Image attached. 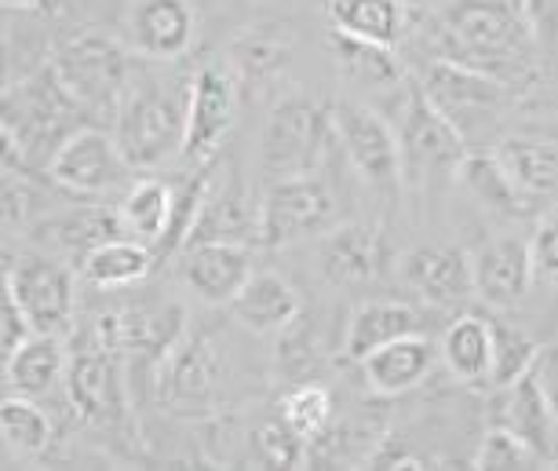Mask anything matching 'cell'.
Returning a JSON list of instances; mask_svg holds the SVG:
<instances>
[{"label": "cell", "instance_id": "cell-14", "mask_svg": "<svg viewBox=\"0 0 558 471\" xmlns=\"http://www.w3.org/2000/svg\"><path fill=\"white\" fill-rule=\"evenodd\" d=\"M318 264L322 275L332 286H368L391 264V245H387L380 227L368 224H343L329 227L318 238Z\"/></svg>", "mask_w": 558, "mask_h": 471}, {"label": "cell", "instance_id": "cell-8", "mask_svg": "<svg viewBox=\"0 0 558 471\" xmlns=\"http://www.w3.org/2000/svg\"><path fill=\"white\" fill-rule=\"evenodd\" d=\"M420 88H424V96L452 121V129L468 140V146L486 124L497 121L504 99L511 96L500 81L489 77V73H478V70L463 67V62H452V59L430 62L424 81H420Z\"/></svg>", "mask_w": 558, "mask_h": 471}, {"label": "cell", "instance_id": "cell-4", "mask_svg": "<svg viewBox=\"0 0 558 471\" xmlns=\"http://www.w3.org/2000/svg\"><path fill=\"white\" fill-rule=\"evenodd\" d=\"M336 135L332 110L307 96H289L270 110L259 135V169L270 180L318 172Z\"/></svg>", "mask_w": 558, "mask_h": 471}, {"label": "cell", "instance_id": "cell-11", "mask_svg": "<svg viewBox=\"0 0 558 471\" xmlns=\"http://www.w3.org/2000/svg\"><path fill=\"white\" fill-rule=\"evenodd\" d=\"M402 157L409 176H430V172H460L463 157H468V140L452 129V121L441 113L435 102L424 96V88L413 85L405 92L402 110Z\"/></svg>", "mask_w": 558, "mask_h": 471}, {"label": "cell", "instance_id": "cell-37", "mask_svg": "<svg viewBox=\"0 0 558 471\" xmlns=\"http://www.w3.org/2000/svg\"><path fill=\"white\" fill-rule=\"evenodd\" d=\"M475 471H547V457L508 427L493 424L478 446Z\"/></svg>", "mask_w": 558, "mask_h": 471}, {"label": "cell", "instance_id": "cell-36", "mask_svg": "<svg viewBox=\"0 0 558 471\" xmlns=\"http://www.w3.org/2000/svg\"><path fill=\"white\" fill-rule=\"evenodd\" d=\"M278 413L286 416V421L296 427L303 438L318 443V438L329 432V424H332V395L325 391L322 384L303 381L296 387H289L286 399L278 402Z\"/></svg>", "mask_w": 558, "mask_h": 471}, {"label": "cell", "instance_id": "cell-25", "mask_svg": "<svg viewBox=\"0 0 558 471\" xmlns=\"http://www.w3.org/2000/svg\"><path fill=\"white\" fill-rule=\"evenodd\" d=\"M460 180L471 194L478 197L489 213H497L504 219H525L536 213V202L511 180L508 169L497 161V154H475L471 150L460 165Z\"/></svg>", "mask_w": 558, "mask_h": 471}, {"label": "cell", "instance_id": "cell-27", "mask_svg": "<svg viewBox=\"0 0 558 471\" xmlns=\"http://www.w3.org/2000/svg\"><path fill=\"white\" fill-rule=\"evenodd\" d=\"M154 245L140 242V238H107L102 245L92 249L81 259L84 278L96 289H129L143 281L154 270Z\"/></svg>", "mask_w": 558, "mask_h": 471}, {"label": "cell", "instance_id": "cell-9", "mask_svg": "<svg viewBox=\"0 0 558 471\" xmlns=\"http://www.w3.org/2000/svg\"><path fill=\"white\" fill-rule=\"evenodd\" d=\"M238 113V88L227 67L208 62L191 77V110H186V143H183V161L186 165H205L216 161V154L223 150L230 129H234Z\"/></svg>", "mask_w": 558, "mask_h": 471}, {"label": "cell", "instance_id": "cell-29", "mask_svg": "<svg viewBox=\"0 0 558 471\" xmlns=\"http://www.w3.org/2000/svg\"><path fill=\"white\" fill-rule=\"evenodd\" d=\"M172 205L175 186H168L165 180H135L118 205V230L124 238L157 245L168 230V219H172Z\"/></svg>", "mask_w": 558, "mask_h": 471}, {"label": "cell", "instance_id": "cell-13", "mask_svg": "<svg viewBox=\"0 0 558 471\" xmlns=\"http://www.w3.org/2000/svg\"><path fill=\"white\" fill-rule=\"evenodd\" d=\"M197 15L191 0H132L129 40L146 62H175L194 48Z\"/></svg>", "mask_w": 558, "mask_h": 471}, {"label": "cell", "instance_id": "cell-19", "mask_svg": "<svg viewBox=\"0 0 558 471\" xmlns=\"http://www.w3.org/2000/svg\"><path fill=\"white\" fill-rule=\"evenodd\" d=\"M245 234H259V205L248 202L245 186H241L234 169H227V172L216 169L191 245L194 242H241Z\"/></svg>", "mask_w": 558, "mask_h": 471}, {"label": "cell", "instance_id": "cell-1", "mask_svg": "<svg viewBox=\"0 0 558 471\" xmlns=\"http://www.w3.org/2000/svg\"><path fill=\"white\" fill-rule=\"evenodd\" d=\"M441 45V59L489 73L508 92L536 81V23L525 0H460L446 12Z\"/></svg>", "mask_w": 558, "mask_h": 471}, {"label": "cell", "instance_id": "cell-15", "mask_svg": "<svg viewBox=\"0 0 558 471\" xmlns=\"http://www.w3.org/2000/svg\"><path fill=\"white\" fill-rule=\"evenodd\" d=\"M66 395L77 416L92 424H118L129 410V387L121 381L118 359L107 348H88L66 365Z\"/></svg>", "mask_w": 558, "mask_h": 471}, {"label": "cell", "instance_id": "cell-35", "mask_svg": "<svg viewBox=\"0 0 558 471\" xmlns=\"http://www.w3.org/2000/svg\"><path fill=\"white\" fill-rule=\"evenodd\" d=\"M230 59H234L238 73L245 81H263V77L278 73L289 62V40L281 34H274V29H267V26L248 29V34H241L234 40Z\"/></svg>", "mask_w": 558, "mask_h": 471}, {"label": "cell", "instance_id": "cell-28", "mask_svg": "<svg viewBox=\"0 0 558 471\" xmlns=\"http://www.w3.org/2000/svg\"><path fill=\"white\" fill-rule=\"evenodd\" d=\"M441 359L463 384H489L493 370V322L482 314H460L441 337Z\"/></svg>", "mask_w": 558, "mask_h": 471}, {"label": "cell", "instance_id": "cell-41", "mask_svg": "<svg viewBox=\"0 0 558 471\" xmlns=\"http://www.w3.org/2000/svg\"><path fill=\"white\" fill-rule=\"evenodd\" d=\"M376 471H435V464L413 454V449H384L380 460H376Z\"/></svg>", "mask_w": 558, "mask_h": 471}, {"label": "cell", "instance_id": "cell-26", "mask_svg": "<svg viewBox=\"0 0 558 471\" xmlns=\"http://www.w3.org/2000/svg\"><path fill=\"white\" fill-rule=\"evenodd\" d=\"M66 351H62L59 337L37 333L34 340H26L12 359H4V376L12 395H26V399H40L48 395L59 381H66Z\"/></svg>", "mask_w": 558, "mask_h": 471}, {"label": "cell", "instance_id": "cell-23", "mask_svg": "<svg viewBox=\"0 0 558 471\" xmlns=\"http://www.w3.org/2000/svg\"><path fill=\"white\" fill-rule=\"evenodd\" d=\"M430 365H435V343L413 333L368 354L362 362V376L376 395H402L424 381Z\"/></svg>", "mask_w": 558, "mask_h": 471}, {"label": "cell", "instance_id": "cell-2", "mask_svg": "<svg viewBox=\"0 0 558 471\" xmlns=\"http://www.w3.org/2000/svg\"><path fill=\"white\" fill-rule=\"evenodd\" d=\"M186 110H191V81H168L135 67L121 107L113 113V140L135 172L161 169L172 157H183Z\"/></svg>", "mask_w": 558, "mask_h": 471}, {"label": "cell", "instance_id": "cell-6", "mask_svg": "<svg viewBox=\"0 0 558 471\" xmlns=\"http://www.w3.org/2000/svg\"><path fill=\"white\" fill-rule=\"evenodd\" d=\"M332 124H336V140H340L351 169L362 176L368 186L376 191H398L405 172V157H402V140L398 132L387 124L380 113L365 102H336L332 107Z\"/></svg>", "mask_w": 558, "mask_h": 471}, {"label": "cell", "instance_id": "cell-18", "mask_svg": "<svg viewBox=\"0 0 558 471\" xmlns=\"http://www.w3.org/2000/svg\"><path fill=\"white\" fill-rule=\"evenodd\" d=\"M471 264H475V292L489 307H514L536 278L530 242H519V238L486 242L471 256Z\"/></svg>", "mask_w": 558, "mask_h": 471}, {"label": "cell", "instance_id": "cell-20", "mask_svg": "<svg viewBox=\"0 0 558 471\" xmlns=\"http://www.w3.org/2000/svg\"><path fill=\"white\" fill-rule=\"evenodd\" d=\"M230 311L252 333H286L300 318V292L274 270H256L230 303Z\"/></svg>", "mask_w": 558, "mask_h": 471}, {"label": "cell", "instance_id": "cell-31", "mask_svg": "<svg viewBox=\"0 0 558 471\" xmlns=\"http://www.w3.org/2000/svg\"><path fill=\"white\" fill-rule=\"evenodd\" d=\"M541 351L544 348L522 326L493 322V370H489V387L504 391V387L519 384L522 376H530L536 359H541Z\"/></svg>", "mask_w": 558, "mask_h": 471}, {"label": "cell", "instance_id": "cell-24", "mask_svg": "<svg viewBox=\"0 0 558 471\" xmlns=\"http://www.w3.org/2000/svg\"><path fill=\"white\" fill-rule=\"evenodd\" d=\"M497 427H508L511 435L525 438L533 449L551 457L555 449V413L544 399V387L536 373L522 376L519 384L504 387L497 399Z\"/></svg>", "mask_w": 558, "mask_h": 471}, {"label": "cell", "instance_id": "cell-38", "mask_svg": "<svg viewBox=\"0 0 558 471\" xmlns=\"http://www.w3.org/2000/svg\"><path fill=\"white\" fill-rule=\"evenodd\" d=\"M530 253H533L536 278L558 281V205L536 224L533 238H530Z\"/></svg>", "mask_w": 558, "mask_h": 471}, {"label": "cell", "instance_id": "cell-34", "mask_svg": "<svg viewBox=\"0 0 558 471\" xmlns=\"http://www.w3.org/2000/svg\"><path fill=\"white\" fill-rule=\"evenodd\" d=\"M0 432L4 443L23 457H37L51 446V421L34 399L26 395H8L0 406Z\"/></svg>", "mask_w": 558, "mask_h": 471}, {"label": "cell", "instance_id": "cell-10", "mask_svg": "<svg viewBox=\"0 0 558 471\" xmlns=\"http://www.w3.org/2000/svg\"><path fill=\"white\" fill-rule=\"evenodd\" d=\"M4 289L19 300V307L26 311V318L34 322L37 333L62 337L70 329L73 307H77V289H73V275L56 259H12L4 270Z\"/></svg>", "mask_w": 558, "mask_h": 471}, {"label": "cell", "instance_id": "cell-3", "mask_svg": "<svg viewBox=\"0 0 558 471\" xmlns=\"http://www.w3.org/2000/svg\"><path fill=\"white\" fill-rule=\"evenodd\" d=\"M51 70H56L59 85L70 92V99L77 102L84 118L113 121L135 62L129 59V51H124L118 40H110L102 34H84V37L66 40V45L56 51Z\"/></svg>", "mask_w": 558, "mask_h": 471}, {"label": "cell", "instance_id": "cell-22", "mask_svg": "<svg viewBox=\"0 0 558 471\" xmlns=\"http://www.w3.org/2000/svg\"><path fill=\"white\" fill-rule=\"evenodd\" d=\"M413 333H420V314L409 307V303L368 300L351 314V322H347L343 351H347V359L362 365L373 351H380L402 337H413Z\"/></svg>", "mask_w": 558, "mask_h": 471}, {"label": "cell", "instance_id": "cell-40", "mask_svg": "<svg viewBox=\"0 0 558 471\" xmlns=\"http://www.w3.org/2000/svg\"><path fill=\"white\" fill-rule=\"evenodd\" d=\"M533 373H536V381H541V387H544V399H547V406H551L555 424H558V343H551V348L541 351Z\"/></svg>", "mask_w": 558, "mask_h": 471}, {"label": "cell", "instance_id": "cell-7", "mask_svg": "<svg viewBox=\"0 0 558 471\" xmlns=\"http://www.w3.org/2000/svg\"><path fill=\"white\" fill-rule=\"evenodd\" d=\"M132 172L135 169L124 157L121 143L113 140V132L102 129H77L48 165L51 180L77 197H107L129 191L135 183Z\"/></svg>", "mask_w": 558, "mask_h": 471}, {"label": "cell", "instance_id": "cell-42", "mask_svg": "<svg viewBox=\"0 0 558 471\" xmlns=\"http://www.w3.org/2000/svg\"><path fill=\"white\" fill-rule=\"evenodd\" d=\"M8 12H29V15H59V0H0Z\"/></svg>", "mask_w": 558, "mask_h": 471}, {"label": "cell", "instance_id": "cell-44", "mask_svg": "<svg viewBox=\"0 0 558 471\" xmlns=\"http://www.w3.org/2000/svg\"><path fill=\"white\" fill-rule=\"evenodd\" d=\"M555 471H558V468H555Z\"/></svg>", "mask_w": 558, "mask_h": 471}, {"label": "cell", "instance_id": "cell-30", "mask_svg": "<svg viewBox=\"0 0 558 471\" xmlns=\"http://www.w3.org/2000/svg\"><path fill=\"white\" fill-rule=\"evenodd\" d=\"M332 29L391 48L405 29L402 0H325Z\"/></svg>", "mask_w": 558, "mask_h": 471}, {"label": "cell", "instance_id": "cell-32", "mask_svg": "<svg viewBox=\"0 0 558 471\" xmlns=\"http://www.w3.org/2000/svg\"><path fill=\"white\" fill-rule=\"evenodd\" d=\"M329 48L336 51L340 67H347L354 77L368 81V85H380V88H391L402 81V67L398 59L391 56L387 45H373V40H362V37H351V34H340V29H329Z\"/></svg>", "mask_w": 558, "mask_h": 471}, {"label": "cell", "instance_id": "cell-12", "mask_svg": "<svg viewBox=\"0 0 558 471\" xmlns=\"http://www.w3.org/2000/svg\"><path fill=\"white\" fill-rule=\"evenodd\" d=\"M219 376H223V359H219L216 343L202 333L197 337L183 333V340L161 359L157 391H161V402L172 406L175 413H202L216 399Z\"/></svg>", "mask_w": 558, "mask_h": 471}, {"label": "cell", "instance_id": "cell-17", "mask_svg": "<svg viewBox=\"0 0 558 471\" xmlns=\"http://www.w3.org/2000/svg\"><path fill=\"white\" fill-rule=\"evenodd\" d=\"M252 270V253L241 242H194L183 253V278L205 303H234Z\"/></svg>", "mask_w": 558, "mask_h": 471}, {"label": "cell", "instance_id": "cell-39", "mask_svg": "<svg viewBox=\"0 0 558 471\" xmlns=\"http://www.w3.org/2000/svg\"><path fill=\"white\" fill-rule=\"evenodd\" d=\"M37 329L34 322L26 318V311L19 307V300L12 292L4 289V337H0V348H4V359H12V354L23 348L26 340H34Z\"/></svg>", "mask_w": 558, "mask_h": 471}, {"label": "cell", "instance_id": "cell-5", "mask_svg": "<svg viewBox=\"0 0 558 471\" xmlns=\"http://www.w3.org/2000/svg\"><path fill=\"white\" fill-rule=\"evenodd\" d=\"M332 219H336V197L318 172L270 180L259 197L256 242L270 249L296 245L311 234H325Z\"/></svg>", "mask_w": 558, "mask_h": 471}, {"label": "cell", "instance_id": "cell-33", "mask_svg": "<svg viewBox=\"0 0 558 471\" xmlns=\"http://www.w3.org/2000/svg\"><path fill=\"white\" fill-rule=\"evenodd\" d=\"M252 449L267 471H303L311 460V438H303L281 413L252 432Z\"/></svg>", "mask_w": 558, "mask_h": 471}, {"label": "cell", "instance_id": "cell-21", "mask_svg": "<svg viewBox=\"0 0 558 471\" xmlns=\"http://www.w3.org/2000/svg\"><path fill=\"white\" fill-rule=\"evenodd\" d=\"M497 161L533 202L558 194V140L536 132H514L493 146Z\"/></svg>", "mask_w": 558, "mask_h": 471}, {"label": "cell", "instance_id": "cell-16", "mask_svg": "<svg viewBox=\"0 0 558 471\" xmlns=\"http://www.w3.org/2000/svg\"><path fill=\"white\" fill-rule=\"evenodd\" d=\"M402 275L409 289H416L420 297L435 307H463L478 297L475 292V264L463 249L452 245H427L405 256Z\"/></svg>", "mask_w": 558, "mask_h": 471}, {"label": "cell", "instance_id": "cell-43", "mask_svg": "<svg viewBox=\"0 0 558 471\" xmlns=\"http://www.w3.org/2000/svg\"><path fill=\"white\" fill-rule=\"evenodd\" d=\"M175 471H216V468H208V464H175Z\"/></svg>", "mask_w": 558, "mask_h": 471}]
</instances>
